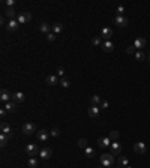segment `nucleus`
<instances>
[{
  "label": "nucleus",
  "instance_id": "nucleus-1",
  "mask_svg": "<svg viewBox=\"0 0 150 168\" xmlns=\"http://www.w3.org/2000/svg\"><path fill=\"white\" fill-rule=\"evenodd\" d=\"M99 161H101V165L104 168H111L112 164H114V155L112 153H104L101 158H99Z\"/></svg>",
  "mask_w": 150,
  "mask_h": 168
},
{
  "label": "nucleus",
  "instance_id": "nucleus-2",
  "mask_svg": "<svg viewBox=\"0 0 150 168\" xmlns=\"http://www.w3.org/2000/svg\"><path fill=\"white\" fill-rule=\"evenodd\" d=\"M33 132H36V125L32 122H26L23 125V134L24 135H32Z\"/></svg>",
  "mask_w": 150,
  "mask_h": 168
},
{
  "label": "nucleus",
  "instance_id": "nucleus-3",
  "mask_svg": "<svg viewBox=\"0 0 150 168\" xmlns=\"http://www.w3.org/2000/svg\"><path fill=\"white\" fill-rule=\"evenodd\" d=\"M32 20V14L29 11H24V12H21V14H18V17H17V21L20 23V24H26V23H29Z\"/></svg>",
  "mask_w": 150,
  "mask_h": 168
},
{
  "label": "nucleus",
  "instance_id": "nucleus-4",
  "mask_svg": "<svg viewBox=\"0 0 150 168\" xmlns=\"http://www.w3.org/2000/svg\"><path fill=\"white\" fill-rule=\"evenodd\" d=\"M99 113H101V107H99V105H90L89 110H87L89 117H93V119L99 117Z\"/></svg>",
  "mask_w": 150,
  "mask_h": 168
},
{
  "label": "nucleus",
  "instance_id": "nucleus-5",
  "mask_svg": "<svg viewBox=\"0 0 150 168\" xmlns=\"http://www.w3.org/2000/svg\"><path fill=\"white\" fill-rule=\"evenodd\" d=\"M24 150H26L27 156H30V158H35V155L41 152L39 149H38V146H36V144H27V146H26V149H24Z\"/></svg>",
  "mask_w": 150,
  "mask_h": 168
},
{
  "label": "nucleus",
  "instance_id": "nucleus-6",
  "mask_svg": "<svg viewBox=\"0 0 150 168\" xmlns=\"http://www.w3.org/2000/svg\"><path fill=\"white\" fill-rule=\"evenodd\" d=\"M18 27H20V23L17 20H9L8 24H6V30L8 32H17Z\"/></svg>",
  "mask_w": 150,
  "mask_h": 168
},
{
  "label": "nucleus",
  "instance_id": "nucleus-7",
  "mask_svg": "<svg viewBox=\"0 0 150 168\" xmlns=\"http://www.w3.org/2000/svg\"><path fill=\"white\" fill-rule=\"evenodd\" d=\"M114 21H116V24L119 26V27H126V26L129 24V20L126 17H123V15H117Z\"/></svg>",
  "mask_w": 150,
  "mask_h": 168
},
{
  "label": "nucleus",
  "instance_id": "nucleus-8",
  "mask_svg": "<svg viewBox=\"0 0 150 168\" xmlns=\"http://www.w3.org/2000/svg\"><path fill=\"white\" fill-rule=\"evenodd\" d=\"M98 144H99V147H102V149L111 147V140H110V137H101L98 140Z\"/></svg>",
  "mask_w": 150,
  "mask_h": 168
},
{
  "label": "nucleus",
  "instance_id": "nucleus-9",
  "mask_svg": "<svg viewBox=\"0 0 150 168\" xmlns=\"http://www.w3.org/2000/svg\"><path fill=\"white\" fill-rule=\"evenodd\" d=\"M134 47H135V50L143 51V48L146 47V39L144 38H137V39L134 41Z\"/></svg>",
  "mask_w": 150,
  "mask_h": 168
},
{
  "label": "nucleus",
  "instance_id": "nucleus-10",
  "mask_svg": "<svg viewBox=\"0 0 150 168\" xmlns=\"http://www.w3.org/2000/svg\"><path fill=\"white\" fill-rule=\"evenodd\" d=\"M120 152H122V144L119 141H112L111 143V153L116 156V155H120Z\"/></svg>",
  "mask_w": 150,
  "mask_h": 168
},
{
  "label": "nucleus",
  "instance_id": "nucleus-11",
  "mask_svg": "<svg viewBox=\"0 0 150 168\" xmlns=\"http://www.w3.org/2000/svg\"><path fill=\"white\" fill-rule=\"evenodd\" d=\"M134 152L137 155H144L146 153V144L144 143H135L134 144Z\"/></svg>",
  "mask_w": 150,
  "mask_h": 168
},
{
  "label": "nucleus",
  "instance_id": "nucleus-12",
  "mask_svg": "<svg viewBox=\"0 0 150 168\" xmlns=\"http://www.w3.org/2000/svg\"><path fill=\"white\" fill-rule=\"evenodd\" d=\"M9 99H12V93H9L6 89H2V93H0V101L5 102V104H8Z\"/></svg>",
  "mask_w": 150,
  "mask_h": 168
},
{
  "label": "nucleus",
  "instance_id": "nucleus-13",
  "mask_svg": "<svg viewBox=\"0 0 150 168\" xmlns=\"http://www.w3.org/2000/svg\"><path fill=\"white\" fill-rule=\"evenodd\" d=\"M39 156L42 158V159H50L53 156V150L51 149H48V147H45V149H41V152H39Z\"/></svg>",
  "mask_w": 150,
  "mask_h": 168
},
{
  "label": "nucleus",
  "instance_id": "nucleus-14",
  "mask_svg": "<svg viewBox=\"0 0 150 168\" xmlns=\"http://www.w3.org/2000/svg\"><path fill=\"white\" fill-rule=\"evenodd\" d=\"M24 99H26V96H24V93H21V92L12 93V102H15V104H20V102H24Z\"/></svg>",
  "mask_w": 150,
  "mask_h": 168
},
{
  "label": "nucleus",
  "instance_id": "nucleus-15",
  "mask_svg": "<svg viewBox=\"0 0 150 168\" xmlns=\"http://www.w3.org/2000/svg\"><path fill=\"white\" fill-rule=\"evenodd\" d=\"M36 135H38V140H39V141H47L50 137H51V135H50V132H47L45 129H41V131H38Z\"/></svg>",
  "mask_w": 150,
  "mask_h": 168
},
{
  "label": "nucleus",
  "instance_id": "nucleus-16",
  "mask_svg": "<svg viewBox=\"0 0 150 168\" xmlns=\"http://www.w3.org/2000/svg\"><path fill=\"white\" fill-rule=\"evenodd\" d=\"M111 36H112V29H111V27H104V29L101 30V38H104L105 41H108Z\"/></svg>",
  "mask_w": 150,
  "mask_h": 168
},
{
  "label": "nucleus",
  "instance_id": "nucleus-17",
  "mask_svg": "<svg viewBox=\"0 0 150 168\" xmlns=\"http://www.w3.org/2000/svg\"><path fill=\"white\" fill-rule=\"evenodd\" d=\"M47 84L48 86H56V84H60V80L57 75H48L47 77Z\"/></svg>",
  "mask_w": 150,
  "mask_h": 168
},
{
  "label": "nucleus",
  "instance_id": "nucleus-18",
  "mask_svg": "<svg viewBox=\"0 0 150 168\" xmlns=\"http://www.w3.org/2000/svg\"><path fill=\"white\" fill-rule=\"evenodd\" d=\"M0 129H2V134H6V135H9V137H12V128L6 123V122H3L2 123V126H0Z\"/></svg>",
  "mask_w": 150,
  "mask_h": 168
},
{
  "label": "nucleus",
  "instance_id": "nucleus-19",
  "mask_svg": "<svg viewBox=\"0 0 150 168\" xmlns=\"http://www.w3.org/2000/svg\"><path fill=\"white\" fill-rule=\"evenodd\" d=\"M39 30H41V33H45V35H48V33L53 32V30H51V26L47 24V23H41V24H39Z\"/></svg>",
  "mask_w": 150,
  "mask_h": 168
},
{
  "label": "nucleus",
  "instance_id": "nucleus-20",
  "mask_svg": "<svg viewBox=\"0 0 150 168\" xmlns=\"http://www.w3.org/2000/svg\"><path fill=\"white\" fill-rule=\"evenodd\" d=\"M102 50L105 51V53H111V51L114 50V44H112L111 41H105V42H102Z\"/></svg>",
  "mask_w": 150,
  "mask_h": 168
},
{
  "label": "nucleus",
  "instance_id": "nucleus-21",
  "mask_svg": "<svg viewBox=\"0 0 150 168\" xmlns=\"http://www.w3.org/2000/svg\"><path fill=\"white\" fill-rule=\"evenodd\" d=\"M51 30L54 35H60L62 32H63V24H60V23H56L51 26Z\"/></svg>",
  "mask_w": 150,
  "mask_h": 168
},
{
  "label": "nucleus",
  "instance_id": "nucleus-22",
  "mask_svg": "<svg viewBox=\"0 0 150 168\" xmlns=\"http://www.w3.org/2000/svg\"><path fill=\"white\" fill-rule=\"evenodd\" d=\"M5 17H8L9 20H15V11H14V8H6L5 9Z\"/></svg>",
  "mask_w": 150,
  "mask_h": 168
},
{
  "label": "nucleus",
  "instance_id": "nucleus-23",
  "mask_svg": "<svg viewBox=\"0 0 150 168\" xmlns=\"http://www.w3.org/2000/svg\"><path fill=\"white\" fill-rule=\"evenodd\" d=\"M5 108H6L8 113H14L17 110V104L15 102H8V104H5Z\"/></svg>",
  "mask_w": 150,
  "mask_h": 168
},
{
  "label": "nucleus",
  "instance_id": "nucleus-24",
  "mask_svg": "<svg viewBox=\"0 0 150 168\" xmlns=\"http://www.w3.org/2000/svg\"><path fill=\"white\" fill-rule=\"evenodd\" d=\"M90 102H92V105H101L102 99H101V96H99V95H93L90 98Z\"/></svg>",
  "mask_w": 150,
  "mask_h": 168
},
{
  "label": "nucleus",
  "instance_id": "nucleus-25",
  "mask_svg": "<svg viewBox=\"0 0 150 168\" xmlns=\"http://www.w3.org/2000/svg\"><path fill=\"white\" fill-rule=\"evenodd\" d=\"M119 167H120V168H126V167H129V161H128V158L120 156V159H119Z\"/></svg>",
  "mask_w": 150,
  "mask_h": 168
},
{
  "label": "nucleus",
  "instance_id": "nucleus-26",
  "mask_svg": "<svg viewBox=\"0 0 150 168\" xmlns=\"http://www.w3.org/2000/svg\"><path fill=\"white\" fill-rule=\"evenodd\" d=\"M84 155H86L87 158H93V156H95V150H93V147H90V146H89V147H86V149H84Z\"/></svg>",
  "mask_w": 150,
  "mask_h": 168
},
{
  "label": "nucleus",
  "instance_id": "nucleus-27",
  "mask_svg": "<svg viewBox=\"0 0 150 168\" xmlns=\"http://www.w3.org/2000/svg\"><path fill=\"white\" fill-rule=\"evenodd\" d=\"M8 140H9V135H6V134H0V146H6V143H8Z\"/></svg>",
  "mask_w": 150,
  "mask_h": 168
},
{
  "label": "nucleus",
  "instance_id": "nucleus-28",
  "mask_svg": "<svg viewBox=\"0 0 150 168\" xmlns=\"http://www.w3.org/2000/svg\"><path fill=\"white\" fill-rule=\"evenodd\" d=\"M77 144H78V147H80V149H83V150H84L86 147H89V144H87V140H86V138H80Z\"/></svg>",
  "mask_w": 150,
  "mask_h": 168
},
{
  "label": "nucleus",
  "instance_id": "nucleus-29",
  "mask_svg": "<svg viewBox=\"0 0 150 168\" xmlns=\"http://www.w3.org/2000/svg\"><path fill=\"white\" fill-rule=\"evenodd\" d=\"M92 44L95 47H102V41H101V36H95L92 39Z\"/></svg>",
  "mask_w": 150,
  "mask_h": 168
},
{
  "label": "nucleus",
  "instance_id": "nucleus-30",
  "mask_svg": "<svg viewBox=\"0 0 150 168\" xmlns=\"http://www.w3.org/2000/svg\"><path fill=\"white\" fill-rule=\"evenodd\" d=\"M119 135H120V134H119L117 131H111L108 137H110V140H111V141H117V140H119Z\"/></svg>",
  "mask_w": 150,
  "mask_h": 168
},
{
  "label": "nucleus",
  "instance_id": "nucleus-31",
  "mask_svg": "<svg viewBox=\"0 0 150 168\" xmlns=\"http://www.w3.org/2000/svg\"><path fill=\"white\" fill-rule=\"evenodd\" d=\"M38 164H39V162H38V159H36V158H30V159H29V162H27V165H29L30 168H36V167H38Z\"/></svg>",
  "mask_w": 150,
  "mask_h": 168
},
{
  "label": "nucleus",
  "instance_id": "nucleus-32",
  "mask_svg": "<svg viewBox=\"0 0 150 168\" xmlns=\"http://www.w3.org/2000/svg\"><path fill=\"white\" fill-rule=\"evenodd\" d=\"M135 59L138 60V62H143V60L146 59V56H144L143 51H137V53H135Z\"/></svg>",
  "mask_w": 150,
  "mask_h": 168
},
{
  "label": "nucleus",
  "instance_id": "nucleus-33",
  "mask_svg": "<svg viewBox=\"0 0 150 168\" xmlns=\"http://www.w3.org/2000/svg\"><path fill=\"white\" fill-rule=\"evenodd\" d=\"M60 86H62V87H65V89H68V87L71 86V81L66 80V78H62V80H60Z\"/></svg>",
  "mask_w": 150,
  "mask_h": 168
},
{
  "label": "nucleus",
  "instance_id": "nucleus-34",
  "mask_svg": "<svg viewBox=\"0 0 150 168\" xmlns=\"http://www.w3.org/2000/svg\"><path fill=\"white\" fill-rule=\"evenodd\" d=\"M56 38H57V35H54L53 32L47 35V39H48V42H54V41H56Z\"/></svg>",
  "mask_w": 150,
  "mask_h": 168
},
{
  "label": "nucleus",
  "instance_id": "nucleus-35",
  "mask_svg": "<svg viewBox=\"0 0 150 168\" xmlns=\"http://www.w3.org/2000/svg\"><path fill=\"white\" fill-rule=\"evenodd\" d=\"M59 134H60V131L57 128H53L51 131H50V135H51V137H59Z\"/></svg>",
  "mask_w": 150,
  "mask_h": 168
},
{
  "label": "nucleus",
  "instance_id": "nucleus-36",
  "mask_svg": "<svg viewBox=\"0 0 150 168\" xmlns=\"http://www.w3.org/2000/svg\"><path fill=\"white\" fill-rule=\"evenodd\" d=\"M126 53H128V54H135V53H137V50H135L134 45H131V47L126 48Z\"/></svg>",
  "mask_w": 150,
  "mask_h": 168
},
{
  "label": "nucleus",
  "instance_id": "nucleus-37",
  "mask_svg": "<svg viewBox=\"0 0 150 168\" xmlns=\"http://www.w3.org/2000/svg\"><path fill=\"white\" fill-rule=\"evenodd\" d=\"M14 5H15V0H6V2H5L6 8H14Z\"/></svg>",
  "mask_w": 150,
  "mask_h": 168
},
{
  "label": "nucleus",
  "instance_id": "nucleus-38",
  "mask_svg": "<svg viewBox=\"0 0 150 168\" xmlns=\"http://www.w3.org/2000/svg\"><path fill=\"white\" fill-rule=\"evenodd\" d=\"M57 75H59V77H63V75H65V69H63V68H59V69H57Z\"/></svg>",
  "mask_w": 150,
  "mask_h": 168
},
{
  "label": "nucleus",
  "instance_id": "nucleus-39",
  "mask_svg": "<svg viewBox=\"0 0 150 168\" xmlns=\"http://www.w3.org/2000/svg\"><path fill=\"white\" fill-rule=\"evenodd\" d=\"M99 107H101V108H108V107H110V104H108L107 101H102V102H101V105H99Z\"/></svg>",
  "mask_w": 150,
  "mask_h": 168
},
{
  "label": "nucleus",
  "instance_id": "nucleus-40",
  "mask_svg": "<svg viewBox=\"0 0 150 168\" xmlns=\"http://www.w3.org/2000/svg\"><path fill=\"white\" fill-rule=\"evenodd\" d=\"M123 12H125V8H123V6H119V8H117V15H122Z\"/></svg>",
  "mask_w": 150,
  "mask_h": 168
},
{
  "label": "nucleus",
  "instance_id": "nucleus-41",
  "mask_svg": "<svg viewBox=\"0 0 150 168\" xmlns=\"http://www.w3.org/2000/svg\"><path fill=\"white\" fill-rule=\"evenodd\" d=\"M6 113H8V111H6V108H5V107H3V108H0V116H2V117H5Z\"/></svg>",
  "mask_w": 150,
  "mask_h": 168
},
{
  "label": "nucleus",
  "instance_id": "nucleus-42",
  "mask_svg": "<svg viewBox=\"0 0 150 168\" xmlns=\"http://www.w3.org/2000/svg\"><path fill=\"white\" fill-rule=\"evenodd\" d=\"M0 23H2V26H5V17H2V18H0Z\"/></svg>",
  "mask_w": 150,
  "mask_h": 168
},
{
  "label": "nucleus",
  "instance_id": "nucleus-43",
  "mask_svg": "<svg viewBox=\"0 0 150 168\" xmlns=\"http://www.w3.org/2000/svg\"><path fill=\"white\" fill-rule=\"evenodd\" d=\"M149 62H150V53H149Z\"/></svg>",
  "mask_w": 150,
  "mask_h": 168
},
{
  "label": "nucleus",
  "instance_id": "nucleus-44",
  "mask_svg": "<svg viewBox=\"0 0 150 168\" xmlns=\"http://www.w3.org/2000/svg\"><path fill=\"white\" fill-rule=\"evenodd\" d=\"M126 168H131V167H126Z\"/></svg>",
  "mask_w": 150,
  "mask_h": 168
},
{
  "label": "nucleus",
  "instance_id": "nucleus-45",
  "mask_svg": "<svg viewBox=\"0 0 150 168\" xmlns=\"http://www.w3.org/2000/svg\"><path fill=\"white\" fill-rule=\"evenodd\" d=\"M101 168H104V167H101Z\"/></svg>",
  "mask_w": 150,
  "mask_h": 168
}]
</instances>
